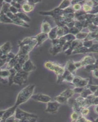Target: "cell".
Wrapping results in <instances>:
<instances>
[{
	"label": "cell",
	"mask_w": 98,
	"mask_h": 122,
	"mask_svg": "<svg viewBox=\"0 0 98 122\" xmlns=\"http://www.w3.org/2000/svg\"><path fill=\"white\" fill-rule=\"evenodd\" d=\"M35 87V84H29L22 89L18 94L15 105L18 107L31 98L33 95Z\"/></svg>",
	"instance_id": "cell-1"
},
{
	"label": "cell",
	"mask_w": 98,
	"mask_h": 122,
	"mask_svg": "<svg viewBox=\"0 0 98 122\" xmlns=\"http://www.w3.org/2000/svg\"><path fill=\"white\" fill-rule=\"evenodd\" d=\"M38 42L35 37H26L18 43L20 50L18 53L28 54L37 47Z\"/></svg>",
	"instance_id": "cell-2"
},
{
	"label": "cell",
	"mask_w": 98,
	"mask_h": 122,
	"mask_svg": "<svg viewBox=\"0 0 98 122\" xmlns=\"http://www.w3.org/2000/svg\"><path fill=\"white\" fill-rule=\"evenodd\" d=\"M44 66L46 68L54 72L57 76L63 75L65 70V68L59 64L51 61L45 62Z\"/></svg>",
	"instance_id": "cell-3"
},
{
	"label": "cell",
	"mask_w": 98,
	"mask_h": 122,
	"mask_svg": "<svg viewBox=\"0 0 98 122\" xmlns=\"http://www.w3.org/2000/svg\"><path fill=\"white\" fill-rule=\"evenodd\" d=\"M17 108V106L15 105L7 109L1 110L0 111V121L5 122V120L7 118L15 115Z\"/></svg>",
	"instance_id": "cell-4"
},
{
	"label": "cell",
	"mask_w": 98,
	"mask_h": 122,
	"mask_svg": "<svg viewBox=\"0 0 98 122\" xmlns=\"http://www.w3.org/2000/svg\"><path fill=\"white\" fill-rule=\"evenodd\" d=\"M15 116L16 119L19 121H22L23 119H26L29 117L38 118L37 116L33 114L30 113L29 112L24 111L18 108H17L16 110Z\"/></svg>",
	"instance_id": "cell-5"
},
{
	"label": "cell",
	"mask_w": 98,
	"mask_h": 122,
	"mask_svg": "<svg viewBox=\"0 0 98 122\" xmlns=\"http://www.w3.org/2000/svg\"><path fill=\"white\" fill-rule=\"evenodd\" d=\"M39 13L42 15L50 16L55 19L58 18V17L63 16V10H61L57 7L53 10L49 11H39Z\"/></svg>",
	"instance_id": "cell-6"
},
{
	"label": "cell",
	"mask_w": 98,
	"mask_h": 122,
	"mask_svg": "<svg viewBox=\"0 0 98 122\" xmlns=\"http://www.w3.org/2000/svg\"><path fill=\"white\" fill-rule=\"evenodd\" d=\"M74 74L65 69V72L62 76H57V82H66L71 83L74 78Z\"/></svg>",
	"instance_id": "cell-7"
},
{
	"label": "cell",
	"mask_w": 98,
	"mask_h": 122,
	"mask_svg": "<svg viewBox=\"0 0 98 122\" xmlns=\"http://www.w3.org/2000/svg\"><path fill=\"white\" fill-rule=\"evenodd\" d=\"M60 106V104L56 101L49 102L47 103L45 112L49 113L55 114L58 112Z\"/></svg>",
	"instance_id": "cell-8"
},
{
	"label": "cell",
	"mask_w": 98,
	"mask_h": 122,
	"mask_svg": "<svg viewBox=\"0 0 98 122\" xmlns=\"http://www.w3.org/2000/svg\"><path fill=\"white\" fill-rule=\"evenodd\" d=\"M31 98L35 101L38 102L47 103L51 101V97L43 93H38L36 94L33 95Z\"/></svg>",
	"instance_id": "cell-9"
},
{
	"label": "cell",
	"mask_w": 98,
	"mask_h": 122,
	"mask_svg": "<svg viewBox=\"0 0 98 122\" xmlns=\"http://www.w3.org/2000/svg\"><path fill=\"white\" fill-rule=\"evenodd\" d=\"M36 69V67L30 59L27 61L22 66V70L29 73L35 70Z\"/></svg>",
	"instance_id": "cell-10"
},
{
	"label": "cell",
	"mask_w": 98,
	"mask_h": 122,
	"mask_svg": "<svg viewBox=\"0 0 98 122\" xmlns=\"http://www.w3.org/2000/svg\"><path fill=\"white\" fill-rule=\"evenodd\" d=\"M12 48V45L11 42L7 41L5 42L0 47V55L3 54H8V53L11 52Z\"/></svg>",
	"instance_id": "cell-11"
},
{
	"label": "cell",
	"mask_w": 98,
	"mask_h": 122,
	"mask_svg": "<svg viewBox=\"0 0 98 122\" xmlns=\"http://www.w3.org/2000/svg\"><path fill=\"white\" fill-rule=\"evenodd\" d=\"M35 37L37 41L38 44L37 47L41 45L43 42H44L47 39H49L48 34L44 33L42 32L38 34Z\"/></svg>",
	"instance_id": "cell-12"
},
{
	"label": "cell",
	"mask_w": 98,
	"mask_h": 122,
	"mask_svg": "<svg viewBox=\"0 0 98 122\" xmlns=\"http://www.w3.org/2000/svg\"><path fill=\"white\" fill-rule=\"evenodd\" d=\"M11 5L10 3L6 1H3L1 3L0 6V14H6L10 12V7Z\"/></svg>",
	"instance_id": "cell-13"
},
{
	"label": "cell",
	"mask_w": 98,
	"mask_h": 122,
	"mask_svg": "<svg viewBox=\"0 0 98 122\" xmlns=\"http://www.w3.org/2000/svg\"><path fill=\"white\" fill-rule=\"evenodd\" d=\"M34 6L28 3L27 1H25L22 6V9L24 13H29L33 10L35 8Z\"/></svg>",
	"instance_id": "cell-14"
},
{
	"label": "cell",
	"mask_w": 98,
	"mask_h": 122,
	"mask_svg": "<svg viewBox=\"0 0 98 122\" xmlns=\"http://www.w3.org/2000/svg\"><path fill=\"white\" fill-rule=\"evenodd\" d=\"M63 46L60 44L53 46L49 49V53L53 56L57 55L58 53L63 51Z\"/></svg>",
	"instance_id": "cell-15"
},
{
	"label": "cell",
	"mask_w": 98,
	"mask_h": 122,
	"mask_svg": "<svg viewBox=\"0 0 98 122\" xmlns=\"http://www.w3.org/2000/svg\"><path fill=\"white\" fill-rule=\"evenodd\" d=\"M41 32L48 34L52 30L51 25L47 21H43L41 25Z\"/></svg>",
	"instance_id": "cell-16"
},
{
	"label": "cell",
	"mask_w": 98,
	"mask_h": 122,
	"mask_svg": "<svg viewBox=\"0 0 98 122\" xmlns=\"http://www.w3.org/2000/svg\"><path fill=\"white\" fill-rule=\"evenodd\" d=\"M27 81V80L17 74L13 79V83L18 86H22L26 83Z\"/></svg>",
	"instance_id": "cell-17"
},
{
	"label": "cell",
	"mask_w": 98,
	"mask_h": 122,
	"mask_svg": "<svg viewBox=\"0 0 98 122\" xmlns=\"http://www.w3.org/2000/svg\"><path fill=\"white\" fill-rule=\"evenodd\" d=\"M66 69L73 74H75L77 69L75 66L74 62L71 60H69L67 61L66 65Z\"/></svg>",
	"instance_id": "cell-18"
},
{
	"label": "cell",
	"mask_w": 98,
	"mask_h": 122,
	"mask_svg": "<svg viewBox=\"0 0 98 122\" xmlns=\"http://www.w3.org/2000/svg\"><path fill=\"white\" fill-rule=\"evenodd\" d=\"M16 55L18 59V63L21 64L22 65H23L27 61L30 59L29 54H23V53L20 54V53H17Z\"/></svg>",
	"instance_id": "cell-19"
},
{
	"label": "cell",
	"mask_w": 98,
	"mask_h": 122,
	"mask_svg": "<svg viewBox=\"0 0 98 122\" xmlns=\"http://www.w3.org/2000/svg\"><path fill=\"white\" fill-rule=\"evenodd\" d=\"M74 93L75 92L74 90L72 89H67L65 90L63 92H62L60 95L69 99L73 96Z\"/></svg>",
	"instance_id": "cell-20"
},
{
	"label": "cell",
	"mask_w": 98,
	"mask_h": 122,
	"mask_svg": "<svg viewBox=\"0 0 98 122\" xmlns=\"http://www.w3.org/2000/svg\"><path fill=\"white\" fill-rule=\"evenodd\" d=\"M81 61L82 66H86L87 65L93 64L95 61V60L91 56H85Z\"/></svg>",
	"instance_id": "cell-21"
},
{
	"label": "cell",
	"mask_w": 98,
	"mask_h": 122,
	"mask_svg": "<svg viewBox=\"0 0 98 122\" xmlns=\"http://www.w3.org/2000/svg\"><path fill=\"white\" fill-rule=\"evenodd\" d=\"M16 15L18 18L26 23H28L31 21V19L27 15L25 14V13L19 11Z\"/></svg>",
	"instance_id": "cell-22"
},
{
	"label": "cell",
	"mask_w": 98,
	"mask_h": 122,
	"mask_svg": "<svg viewBox=\"0 0 98 122\" xmlns=\"http://www.w3.org/2000/svg\"><path fill=\"white\" fill-rule=\"evenodd\" d=\"M0 23L4 24H14V21L11 19L9 18L6 14H2L0 15Z\"/></svg>",
	"instance_id": "cell-23"
},
{
	"label": "cell",
	"mask_w": 98,
	"mask_h": 122,
	"mask_svg": "<svg viewBox=\"0 0 98 122\" xmlns=\"http://www.w3.org/2000/svg\"><path fill=\"white\" fill-rule=\"evenodd\" d=\"M18 63V59L17 56L16 55L14 58H13L10 61H9L6 64H7L6 68L5 69H7V70H10L12 68Z\"/></svg>",
	"instance_id": "cell-24"
},
{
	"label": "cell",
	"mask_w": 98,
	"mask_h": 122,
	"mask_svg": "<svg viewBox=\"0 0 98 122\" xmlns=\"http://www.w3.org/2000/svg\"><path fill=\"white\" fill-rule=\"evenodd\" d=\"M54 100L60 104H65L68 103L69 99L65 98V97L59 95L56 97L54 98Z\"/></svg>",
	"instance_id": "cell-25"
},
{
	"label": "cell",
	"mask_w": 98,
	"mask_h": 122,
	"mask_svg": "<svg viewBox=\"0 0 98 122\" xmlns=\"http://www.w3.org/2000/svg\"><path fill=\"white\" fill-rule=\"evenodd\" d=\"M58 26L54 27L52 29L50 32L48 33L49 38L51 40H53L58 38V35L57 33V30Z\"/></svg>",
	"instance_id": "cell-26"
},
{
	"label": "cell",
	"mask_w": 98,
	"mask_h": 122,
	"mask_svg": "<svg viewBox=\"0 0 98 122\" xmlns=\"http://www.w3.org/2000/svg\"><path fill=\"white\" fill-rule=\"evenodd\" d=\"M72 6L71 1L70 0H63L61 2L60 5L58 7L59 9L61 10H64Z\"/></svg>",
	"instance_id": "cell-27"
},
{
	"label": "cell",
	"mask_w": 98,
	"mask_h": 122,
	"mask_svg": "<svg viewBox=\"0 0 98 122\" xmlns=\"http://www.w3.org/2000/svg\"><path fill=\"white\" fill-rule=\"evenodd\" d=\"M14 24L18 26H20L25 27V28H29L30 27L28 23L22 21L21 19L18 18V17L14 21Z\"/></svg>",
	"instance_id": "cell-28"
},
{
	"label": "cell",
	"mask_w": 98,
	"mask_h": 122,
	"mask_svg": "<svg viewBox=\"0 0 98 122\" xmlns=\"http://www.w3.org/2000/svg\"><path fill=\"white\" fill-rule=\"evenodd\" d=\"M11 75V72L9 70L6 69H1L0 70V77L3 79H9Z\"/></svg>",
	"instance_id": "cell-29"
},
{
	"label": "cell",
	"mask_w": 98,
	"mask_h": 122,
	"mask_svg": "<svg viewBox=\"0 0 98 122\" xmlns=\"http://www.w3.org/2000/svg\"><path fill=\"white\" fill-rule=\"evenodd\" d=\"M10 72H11V75H10L9 77V84L10 85H12V84H14L13 83V79L15 76H16V74L17 73V72L16 71L15 69L14 68L11 69H10Z\"/></svg>",
	"instance_id": "cell-30"
},
{
	"label": "cell",
	"mask_w": 98,
	"mask_h": 122,
	"mask_svg": "<svg viewBox=\"0 0 98 122\" xmlns=\"http://www.w3.org/2000/svg\"><path fill=\"white\" fill-rule=\"evenodd\" d=\"M88 83V79H83L81 78L80 81L78 83L75 85V87H86Z\"/></svg>",
	"instance_id": "cell-31"
},
{
	"label": "cell",
	"mask_w": 98,
	"mask_h": 122,
	"mask_svg": "<svg viewBox=\"0 0 98 122\" xmlns=\"http://www.w3.org/2000/svg\"><path fill=\"white\" fill-rule=\"evenodd\" d=\"M89 51V49H88L86 47L83 46L80 48L77 49L73 51L72 53V54H79V53H84Z\"/></svg>",
	"instance_id": "cell-32"
},
{
	"label": "cell",
	"mask_w": 98,
	"mask_h": 122,
	"mask_svg": "<svg viewBox=\"0 0 98 122\" xmlns=\"http://www.w3.org/2000/svg\"><path fill=\"white\" fill-rule=\"evenodd\" d=\"M63 37L66 42H72L76 39V36L71 33H69L63 36Z\"/></svg>",
	"instance_id": "cell-33"
},
{
	"label": "cell",
	"mask_w": 98,
	"mask_h": 122,
	"mask_svg": "<svg viewBox=\"0 0 98 122\" xmlns=\"http://www.w3.org/2000/svg\"><path fill=\"white\" fill-rule=\"evenodd\" d=\"M88 35V34L87 33L80 32L77 34H76V39L81 41V40L86 39Z\"/></svg>",
	"instance_id": "cell-34"
},
{
	"label": "cell",
	"mask_w": 98,
	"mask_h": 122,
	"mask_svg": "<svg viewBox=\"0 0 98 122\" xmlns=\"http://www.w3.org/2000/svg\"><path fill=\"white\" fill-rule=\"evenodd\" d=\"M92 92L89 89H84V90L81 93V96L85 98H86L92 95Z\"/></svg>",
	"instance_id": "cell-35"
},
{
	"label": "cell",
	"mask_w": 98,
	"mask_h": 122,
	"mask_svg": "<svg viewBox=\"0 0 98 122\" xmlns=\"http://www.w3.org/2000/svg\"><path fill=\"white\" fill-rule=\"evenodd\" d=\"M57 33L58 35V38H60L65 35V30L63 27L58 26L57 30Z\"/></svg>",
	"instance_id": "cell-36"
},
{
	"label": "cell",
	"mask_w": 98,
	"mask_h": 122,
	"mask_svg": "<svg viewBox=\"0 0 98 122\" xmlns=\"http://www.w3.org/2000/svg\"><path fill=\"white\" fill-rule=\"evenodd\" d=\"M80 113L77 112H74L71 114V118L72 119V121L74 122V121H76L77 122V120H78L79 117H80V116L81 115V114L80 115Z\"/></svg>",
	"instance_id": "cell-37"
},
{
	"label": "cell",
	"mask_w": 98,
	"mask_h": 122,
	"mask_svg": "<svg viewBox=\"0 0 98 122\" xmlns=\"http://www.w3.org/2000/svg\"><path fill=\"white\" fill-rule=\"evenodd\" d=\"M10 4H11V5L15 7L16 8V9H18L19 10L22 9V5L20 3L19 1L12 0V1H11Z\"/></svg>",
	"instance_id": "cell-38"
},
{
	"label": "cell",
	"mask_w": 98,
	"mask_h": 122,
	"mask_svg": "<svg viewBox=\"0 0 98 122\" xmlns=\"http://www.w3.org/2000/svg\"><path fill=\"white\" fill-rule=\"evenodd\" d=\"M80 32V30L75 26L69 29V33L73 34L75 36L76 35V34H77Z\"/></svg>",
	"instance_id": "cell-39"
},
{
	"label": "cell",
	"mask_w": 98,
	"mask_h": 122,
	"mask_svg": "<svg viewBox=\"0 0 98 122\" xmlns=\"http://www.w3.org/2000/svg\"><path fill=\"white\" fill-rule=\"evenodd\" d=\"M75 10L73 9L72 6L67 8V9L64 10H63V14L64 13H67V14L68 13H75Z\"/></svg>",
	"instance_id": "cell-40"
},
{
	"label": "cell",
	"mask_w": 98,
	"mask_h": 122,
	"mask_svg": "<svg viewBox=\"0 0 98 122\" xmlns=\"http://www.w3.org/2000/svg\"><path fill=\"white\" fill-rule=\"evenodd\" d=\"M16 55L15 54L11 52L8 53V54L7 55V57L6 58L7 63L9 61H10L13 58H14L15 57H16Z\"/></svg>",
	"instance_id": "cell-41"
},
{
	"label": "cell",
	"mask_w": 98,
	"mask_h": 122,
	"mask_svg": "<svg viewBox=\"0 0 98 122\" xmlns=\"http://www.w3.org/2000/svg\"><path fill=\"white\" fill-rule=\"evenodd\" d=\"M83 26V25L81 21H77V20L75 21V26H74L76 27V28L78 29V30L80 31L82 29Z\"/></svg>",
	"instance_id": "cell-42"
},
{
	"label": "cell",
	"mask_w": 98,
	"mask_h": 122,
	"mask_svg": "<svg viewBox=\"0 0 98 122\" xmlns=\"http://www.w3.org/2000/svg\"><path fill=\"white\" fill-rule=\"evenodd\" d=\"M89 112V110L87 108H84L82 109L80 113L82 116H84L87 115Z\"/></svg>",
	"instance_id": "cell-43"
},
{
	"label": "cell",
	"mask_w": 98,
	"mask_h": 122,
	"mask_svg": "<svg viewBox=\"0 0 98 122\" xmlns=\"http://www.w3.org/2000/svg\"><path fill=\"white\" fill-rule=\"evenodd\" d=\"M6 15H7V16L9 17V18L11 19L13 21L17 18L16 15L14 14V13H12V12H11L10 11L8 12V13H7Z\"/></svg>",
	"instance_id": "cell-44"
},
{
	"label": "cell",
	"mask_w": 98,
	"mask_h": 122,
	"mask_svg": "<svg viewBox=\"0 0 98 122\" xmlns=\"http://www.w3.org/2000/svg\"><path fill=\"white\" fill-rule=\"evenodd\" d=\"M72 42H67L63 45V51H65L70 47L71 43Z\"/></svg>",
	"instance_id": "cell-45"
},
{
	"label": "cell",
	"mask_w": 98,
	"mask_h": 122,
	"mask_svg": "<svg viewBox=\"0 0 98 122\" xmlns=\"http://www.w3.org/2000/svg\"><path fill=\"white\" fill-rule=\"evenodd\" d=\"M92 42L90 41H85L83 42V46L87 48L91 47L92 46Z\"/></svg>",
	"instance_id": "cell-46"
},
{
	"label": "cell",
	"mask_w": 98,
	"mask_h": 122,
	"mask_svg": "<svg viewBox=\"0 0 98 122\" xmlns=\"http://www.w3.org/2000/svg\"><path fill=\"white\" fill-rule=\"evenodd\" d=\"M19 120L16 119L15 115L12 116L5 120V122H18Z\"/></svg>",
	"instance_id": "cell-47"
},
{
	"label": "cell",
	"mask_w": 98,
	"mask_h": 122,
	"mask_svg": "<svg viewBox=\"0 0 98 122\" xmlns=\"http://www.w3.org/2000/svg\"><path fill=\"white\" fill-rule=\"evenodd\" d=\"M19 10L18 9H16V8L13 6L11 5L10 7V11L12 13H14V14L16 15L19 12Z\"/></svg>",
	"instance_id": "cell-48"
},
{
	"label": "cell",
	"mask_w": 98,
	"mask_h": 122,
	"mask_svg": "<svg viewBox=\"0 0 98 122\" xmlns=\"http://www.w3.org/2000/svg\"><path fill=\"white\" fill-rule=\"evenodd\" d=\"M72 6L73 9H74L75 11L80 10L81 8V6L79 3L72 5Z\"/></svg>",
	"instance_id": "cell-49"
},
{
	"label": "cell",
	"mask_w": 98,
	"mask_h": 122,
	"mask_svg": "<svg viewBox=\"0 0 98 122\" xmlns=\"http://www.w3.org/2000/svg\"><path fill=\"white\" fill-rule=\"evenodd\" d=\"M73 90L75 93H81L84 90V88L82 87H75Z\"/></svg>",
	"instance_id": "cell-50"
},
{
	"label": "cell",
	"mask_w": 98,
	"mask_h": 122,
	"mask_svg": "<svg viewBox=\"0 0 98 122\" xmlns=\"http://www.w3.org/2000/svg\"><path fill=\"white\" fill-rule=\"evenodd\" d=\"M22 66L23 65H22L21 64H20L19 63H18L13 68H14L16 70V71L18 72L22 70Z\"/></svg>",
	"instance_id": "cell-51"
},
{
	"label": "cell",
	"mask_w": 98,
	"mask_h": 122,
	"mask_svg": "<svg viewBox=\"0 0 98 122\" xmlns=\"http://www.w3.org/2000/svg\"><path fill=\"white\" fill-rule=\"evenodd\" d=\"M75 21L74 20H73L72 21H71V22L68 23L66 25V26L68 28H69V29H70L75 26Z\"/></svg>",
	"instance_id": "cell-52"
},
{
	"label": "cell",
	"mask_w": 98,
	"mask_h": 122,
	"mask_svg": "<svg viewBox=\"0 0 98 122\" xmlns=\"http://www.w3.org/2000/svg\"><path fill=\"white\" fill-rule=\"evenodd\" d=\"M89 51H98V45H94L92 46L90 49H89Z\"/></svg>",
	"instance_id": "cell-53"
},
{
	"label": "cell",
	"mask_w": 98,
	"mask_h": 122,
	"mask_svg": "<svg viewBox=\"0 0 98 122\" xmlns=\"http://www.w3.org/2000/svg\"><path fill=\"white\" fill-rule=\"evenodd\" d=\"M90 89L93 93H95L98 90V86H92L90 87Z\"/></svg>",
	"instance_id": "cell-54"
},
{
	"label": "cell",
	"mask_w": 98,
	"mask_h": 122,
	"mask_svg": "<svg viewBox=\"0 0 98 122\" xmlns=\"http://www.w3.org/2000/svg\"><path fill=\"white\" fill-rule=\"evenodd\" d=\"M52 45L53 46H56V45L60 44V39L59 38H57L56 39L52 40Z\"/></svg>",
	"instance_id": "cell-55"
},
{
	"label": "cell",
	"mask_w": 98,
	"mask_h": 122,
	"mask_svg": "<svg viewBox=\"0 0 98 122\" xmlns=\"http://www.w3.org/2000/svg\"><path fill=\"white\" fill-rule=\"evenodd\" d=\"M27 2L30 4H31L32 5H35L36 4H37L40 2L41 1H37V0H27Z\"/></svg>",
	"instance_id": "cell-56"
},
{
	"label": "cell",
	"mask_w": 98,
	"mask_h": 122,
	"mask_svg": "<svg viewBox=\"0 0 98 122\" xmlns=\"http://www.w3.org/2000/svg\"><path fill=\"white\" fill-rule=\"evenodd\" d=\"M98 70H97V71H96L94 72V75L97 77H98Z\"/></svg>",
	"instance_id": "cell-57"
},
{
	"label": "cell",
	"mask_w": 98,
	"mask_h": 122,
	"mask_svg": "<svg viewBox=\"0 0 98 122\" xmlns=\"http://www.w3.org/2000/svg\"><path fill=\"white\" fill-rule=\"evenodd\" d=\"M95 111L97 113H98V105H97V106L95 107Z\"/></svg>",
	"instance_id": "cell-58"
},
{
	"label": "cell",
	"mask_w": 98,
	"mask_h": 122,
	"mask_svg": "<svg viewBox=\"0 0 98 122\" xmlns=\"http://www.w3.org/2000/svg\"><path fill=\"white\" fill-rule=\"evenodd\" d=\"M96 121H98V117L97 119H96Z\"/></svg>",
	"instance_id": "cell-59"
}]
</instances>
